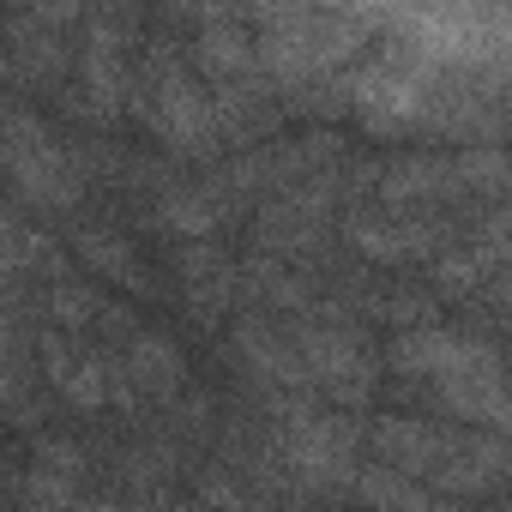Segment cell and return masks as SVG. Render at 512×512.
<instances>
[{
  "label": "cell",
  "mask_w": 512,
  "mask_h": 512,
  "mask_svg": "<svg viewBox=\"0 0 512 512\" xmlns=\"http://www.w3.org/2000/svg\"><path fill=\"white\" fill-rule=\"evenodd\" d=\"M79 512H121V506H109V500H85Z\"/></svg>",
  "instance_id": "obj_1"
}]
</instances>
